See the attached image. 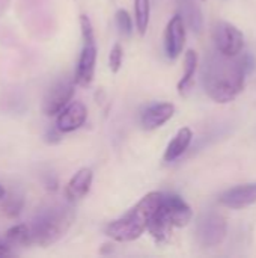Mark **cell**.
<instances>
[{"mask_svg": "<svg viewBox=\"0 0 256 258\" xmlns=\"http://www.w3.org/2000/svg\"><path fill=\"white\" fill-rule=\"evenodd\" d=\"M122 60H124V50L121 47V44H115L110 50L109 54V67L112 73H118L122 67Z\"/></svg>", "mask_w": 256, "mask_h": 258, "instance_id": "cell-21", "label": "cell"}, {"mask_svg": "<svg viewBox=\"0 0 256 258\" xmlns=\"http://www.w3.org/2000/svg\"><path fill=\"white\" fill-rule=\"evenodd\" d=\"M220 204L232 209V210H241L256 203V181L235 186L226 192H223L219 198Z\"/></svg>", "mask_w": 256, "mask_h": 258, "instance_id": "cell-10", "label": "cell"}, {"mask_svg": "<svg viewBox=\"0 0 256 258\" xmlns=\"http://www.w3.org/2000/svg\"><path fill=\"white\" fill-rule=\"evenodd\" d=\"M8 2H9V0H0V8H2V9H5V8H6V5H8Z\"/></svg>", "mask_w": 256, "mask_h": 258, "instance_id": "cell-25", "label": "cell"}, {"mask_svg": "<svg viewBox=\"0 0 256 258\" xmlns=\"http://www.w3.org/2000/svg\"><path fill=\"white\" fill-rule=\"evenodd\" d=\"M228 233V224L226 218L216 212L208 210L201 215L196 224V239L201 246L204 248H214L219 246Z\"/></svg>", "mask_w": 256, "mask_h": 258, "instance_id": "cell-5", "label": "cell"}, {"mask_svg": "<svg viewBox=\"0 0 256 258\" xmlns=\"http://www.w3.org/2000/svg\"><path fill=\"white\" fill-rule=\"evenodd\" d=\"M9 254H11L9 248H8V246H5V245H0V257H3V255H9Z\"/></svg>", "mask_w": 256, "mask_h": 258, "instance_id": "cell-23", "label": "cell"}, {"mask_svg": "<svg viewBox=\"0 0 256 258\" xmlns=\"http://www.w3.org/2000/svg\"><path fill=\"white\" fill-rule=\"evenodd\" d=\"M69 203H50L38 210L29 225L33 243L47 248L66 234L75 219L74 207Z\"/></svg>", "mask_w": 256, "mask_h": 258, "instance_id": "cell-3", "label": "cell"}, {"mask_svg": "<svg viewBox=\"0 0 256 258\" xmlns=\"http://www.w3.org/2000/svg\"><path fill=\"white\" fill-rule=\"evenodd\" d=\"M175 113V106L172 103H157L146 107L142 112L140 124L145 130H155L164 125Z\"/></svg>", "mask_w": 256, "mask_h": 258, "instance_id": "cell-12", "label": "cell"}, {"mask_svg": "<svg viewBox=\"0 0 256 258\" xmlns=\"http://www.w3.org/2000/svg\"><path fill=\"white\" fill-rule=\"evenodd\" d=\"M88 118V109L81 101H72L57 113L56 127L62 133H71L78 130Z\"/></svg>", "mask_w": 256, "mask_h": 258, "instance_id": "cell-11", "label": "cell"}, {"mask_svg": "<svg viewBox=\"0 0 256 258\" xmlns=\"http://www.w3.org/2000/svg\"><path fill=\"white\" fill-rule=\"evenodd\" d=\"M5 197H6V190H5V187H3V186L0 184V201H2V200H3Z\"/></svg>", "mask_w": 256, "mask_h": 258, "instance_id": "cell-24", "label": "cell"}, {"mask_svg": "<svg viewBox=\"0 0 256 258\" xmlns=\"http://www.w3.org/2000/svg\"><path fill=\"white\" fill-rule=\"evenodd\" d=\"M75 80L74 77L69 76H62L59 77L47 91L44 101H42V110L48 116L57 115L62 109H65L72 95H74V88H75Z\"/></svg>", "mask_w": 256, "mask_h": 258, "instance_id": "cell-6", "label": "cell"}, {"mask_svg": "<svg viewBox=\"0 0 256 258\" xmlns=\"http://www.w3.org/2000/svg\"><path fill=\"white\" fill-rule=\"evenodd\" d=\"M6 242L8 245L11 246H29L32 242V233H30V227L26 225V224H18V225H14L11 227L8 231H6Z\"/></svg>", "mask_w": 256, "mask_h": 258, "instance_id": "cell-17", "label": "cell"}, {"mask_svg": "<svg viewBox=\"0 0 256 258\" xmlns=\"http://www.w3.org/2000/svg\"><path fill=\"white\" fill-rule=\"evenodd\" d=\"M97 45L95 42H83V48L74 73V80L78 86H89L94 80L97 65Z\"/></svg>", "mask_w": 256, "mask_h": 258, "instance_id": "cell-9", "label": "cell"}, {"mask_svg": "<svg viewBox=\"0 0 256 258\" xmlns=\"http://www.w3.org/2000/svg\"><path fill=\"white\" fill-rule=\"evenodd\" d=\"M80 29H81L83 42H95L94 27L88 15H80Z\"/></svg>", "mask_w": 256, "mask_h": 258, "instance_id": "cell-22", "label": "cell"}, {"mask_svg": "<svg viewBox=\"0 0 256 258\" xmlns=\"http://www.w3.org/2000/svg\"><path fill=\"white\" fill-rule=\"evenodd\" d=\"M115 20H116V26L122 35L130 36L133 33V20L125 9H119L115 15Z\"/></svg>", "mask_w": 256, "mask_h": 258, "instance_id": "cell-20", "label": "cell"}, {"mask_svg": "<svg viewBox=\"0 0 256 258\" xmlns=\"http://www.w3.org/2000/svg\"><path fill=\"white\" fill-rule=\"evenodd\" d=\"M213 39L216 44V50L229 57L238 56L244 47L243 32L228 21L216 23L213 29Z\"/></svg>", "mask_w": 256, "mask_h": 258, "instance_id": "cell-7", "label": "cell"}, {"mask_svg": "<svg viewBox=\"0 0 256 258\" xmlns=\"http://www.w3.org/2000/svg\"><path fill=\"white\" fill-rule=\"evenodd\" d=\"M193 218L190 206L175 194H163L161 204L152 216L148 231L160 243L166 242L170 236L172 228L186 227Z\"/></svg>", "mask_w": 256, "mask_h": 258, "instance_id": "cell-4", "label": "cell"}, {"mask_svg": "<svg viewBox=\"0 0 256 258\" xmlns=\"http://www.w3.org/2000/svg\"><path fill=\"white\" fill-rule=\"evenodd\" d=\"M23 204H24V198L20 194H11V195L3 198L2 210L9 218H15V216H18L21 213Z\"/></svg>", "mask_w": 256, "mask_h": 258, "instance_id": "cell-19", "label": "cell"}, {"mask_svg": "<svg viewBox=\"0 0 256 258\" xmlns=\"http://www.w3.org/2000/svg\"><path fill=\"white\" fill-rule=\"evenodd\" d=\"M186 45V23L180 14H175L164 30V51L169 59H177Z\"/></svg>", "mask_w": 256, "mask_h": 258, "instance_id": "cell-8", "label": "cell"}, {"mask_svg": "<svg viewBox=\"0 0 256 258\" xmlns=\"http://www.w3.org/2000/svg\"><path fill=\"white\" fill-rule=\"evenodd\" d=\"M161 200V192H151L145 195L128 213L106 225V236L121 243L137 240L148 230V225L155 212L158 210Z\"/></svg>", "mask_w": 256, "mask_h": 258, "instance_id": "cell-2", "label": "cell"}, {"mask_svg": "<svg viewBox=\"0 0 256 258\" xmlns=\"http://www.w3.org/2000/svg\"><path fill=\"white\" fill-rule=\"evenodd\" d=\"M92 180H94V172L89 168H81L78 169L72 178L68 181L66 187H65V197L68 201L74 203L78 201L81 198H84L92 186Z\"/></svg>", "mask_w": 256, "mask_h": 258, "instance_id": "cell-13", "label": "cell"}, {"mask_svg": "<svg viewBox=\"0 0 256 258\" xmlns=\"http://www.w3.org/2000/svg\"><path fill=\"white\" fill-rule=\"evenodd\" d=\"M250 54L229 57L216 50L208 54L202 65V85L205 94L216 103L226 104L234 101L244 89L246 76L253 68Z\"/></svg>", "mask_w": 256, "mask_h": 258, "instance_id": "cell-1", "label": "cell"}, {"mask_svg": "<svg viewBox=\"0 0 256 258\" xmlns=\"http://www.w3.org/2000/svg\"><path fill=\"white\" fill-rule=\"evenodd\" d=\"M193 139V132L189 127H183L178 130L175 138L167 144L166 151H164V162H175L178 157H181L190 147Z\"/></svg>", "mask_w": 256, "mask_h": 258, "instance_id": "cell-14", "label": "cell"}, {"mask_svg": "<svg viewBox=\"0 0 256 258\" xmlns=\"http://www.w3.org/2000/svg\"><path fill=\"white\" fill-rule=\"evenodd\" d=\"M198 53L195 50H187L186 57H184V74L181 77V80L178 82V92L181 95H186L192 86H193V80H195V74L198 70Z\"/></svg>", "mask_w": 256, "mask_h": 258, "instance_id": "cell-16", "label": "cell"}, {"mask_svg": "<svg viewBox=\"0 0 256 258\" xmlns=\"http://www.w3.org/2000/svg\"><path fill=\"white\" fill-rule=\"evenodd\" d=\"M149 15H151V5L149 0H134V18L136 27L139 33L143 36L149 26Z\"/></svg>", "mask_w": 256, "mask_h": 258, "instance_id": "cell-18", "label": "cell"}, {"mask_svg": "<svg viewBox=\"0 0 256 258\" xmlns=\"http://www.w3.org/2000/svg\"><path fill=\"white\" fill-rule=\"evenodd\" d=\"M178 14L183 17L186 26L195 33H201L204 27V15L201 8L193 0H178Z\"/></svg>", "mask_w": 256, "mask_h": 258, "instance_id": "cell-15", "label": "cell"}]
</instances>
